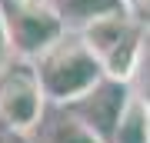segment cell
I'll return each mask as SVG.
<instances>
[{
  "label": "cell",
  "instance_id": "4",
  "mask_svg": "<svg viewBox=\"0 0 150 143\" xmlns=\"http://www.w3.org/2000/svg\"><path fill=\"white\" fill-rule=\"evenodd\" d=\"M7 23H10V43H13V57L23 60H37L40 53H47L57 40L67 37V23L64 17L54 10L50 0L40 4H7Z\"/></svg>",
  "mask_w": 150,
  "mask_h": 143
},
{
  "label": "cell",
  "instance_id": "10",
  "mask_svg": "<svg viewBox=\"0 0 150 143\" xmlns=\"http://www.w3.org/2000/svg\"><path fill=\"white\" fill-rule=\"evenodd\" d=\"M0 143H27V133L13 130L10 123H4V120H0Z\"/></svg>",
  "mask_w": 150,
  "mask_h": 143
},
{
  "label": "cell",
  "instance_id": "3",
  "mask_svg": "<svg viewBox=\"0 0 150 143\" xmlns=\"http://www.w3.org/2000/svg\"><path fill=\"white\" fill-rule=\"evenodd\" d=\"M47 93L40 87L33 60L13 57L0 70V120L20 133H33L47 110Z\"/></svg>",
  "mask_w": 150,
  "mask_h": 143
},
{
  "label": "cell",
  "instance_id": "12",
  "mask_svg": "<svg viewBox=\"0 0 150 143\" xmlns=\"http://www.w3.org/2000/svg\"><path fill=\"white\" fill-rule=\"evenodd\" d=\"M17 4H40V0H17Z\"/></svg>",
  "mask_w": 150,
  "mask_h": 143
},
{
  "label": "cell",
  "instance_id": "6",
  "mask_svg": "<svg viewBox=\"0 0 150 143\" xmlns=\"http://www.w3.org/2000/svg\"><path fill=\"white\" fill-rule=\"evenodd\" d=\"M50 4H54V10L64 17L67 30H74V33H80L87 23L100 20V17L130 10V0H50Z\"/></svg>",
  "mask_w": 150,
  "mask_h": 143
},
{
  "label": "cell",
  "instance_id": "8",
  "mask_svg": "<svg viewBox=\"0 0 150 143\" xmlns=\"http://www.w3.org/2000/svg\"><path fill=\"white\" fill-rule=\"evenodd\" d=\"M47 143H107V140L93 133L80 117H74L67 106H60V113L47 127Z\"/></svg>",
  "mask_w": 150,
  "mask_h": 143
},
{
  "label": "cell",
  "instance_id": "7",
  "mask_svg": "<svg viewBox=\"0 0 150 143\" xmlns=\"http://www.w3.org/2000/svg\"><path fill=\"white\" fill-rule=\"evenodd\" d=\"M110 143H150V103L144 97L130 100V106L123 110Z\"/></svg>",
  "mask_w": 150,
  "mask_h": 143
},
{
  "label": "cell",
  "instance_id": "2",
  "mask_svg": "<svg viewBox=\"0 0 150 143\" xmlns=\"http://www.w3.org/2000/svg\"><path fill=\"white\" fill-rule=\"evenodd\" d=\"M144 30L147 27L134 13L123 10V13H110V17H100V20L87 23L80 30V40L100 60L107 77L130 83L137 67H140V57H144Z\"/></svg>",
  "mask_w": 150,
  "mask_h": 143
},
{
  "label": "cell",
  "instance_id": "1",
  "mask_svg": "<svg viewBox=\"0 0 150 143\" xmlns=\"http://www.w3.org/2000/svg\"><path fill=\"white\" fill-rule=\"evenodd\" d=\"M40 77V87L54 106H70L77 103L87 90H93L103 77L100 60L90 53V47L80 40V33L70 30L64 40H57L47 53L33 60Z\"/></svg>",
  "mask_w": 150,
  "mask_h": 143
},
{
  "label": "cell",
  "instance_id": "9",
  "mask_svg": "<svg viewBox=\"0 0 150 143\" xmlns=\"http://www.w3.org/2000/svg\"><path fill=\"white\" fill-rule=\"evenodd\" d=\"M13 60V43H10V23H7V4L0 0V70Z\"/></svg>",
  "mask_w": 150,
  "mask_h": 143
},
{
  "label": "cell",
  "instance_id": "5",
  "mask_svg": "<svg viewBox=\"0 0 150 143\" xmlns=\"http://www.w3.org/2000/svg\"><path fill=\"white\" fill-rule=\"evenodd\" d=\"M130 100H134V93H130V83H127V80L103 77L93 90H87L80 100L70 103L67 110L74 113V117H80L93 133H100V137L110 143V137H113V130H117L123 110L130 106Z\"/></svg>",
  "mask_w": 150,
  "mask_h": 143
},
{
  "label": "cell",
  "instance_id": "11",
  "mask_svg": "<svg viewBox=\"0 0 150 143\" xmlns=\"http://www.w3.org/2000/svg\"><path fill=\"white\" fill-rule=\"evenodd\" d=\"M130 13L144 27H150V0H130Z\"/></svg>",
  "mask_w": 150,
  "mask_h": 143
}]
</instances>
